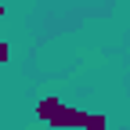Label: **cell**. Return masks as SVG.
Wrapping results in <instances>:
<instances>
[{
    "mask_svg": "<svg viewBox=\"0 0 130 130\" xmlns=\"http://www.w3.org/2000/svg\"><path fill=\"white\" fill-rule=\"evenodd\" d=\"M4 58H7V47H4V43H0V61H4Z\"/></svg>",
    "mask_w": 130,
    "mask_h": 130,
    "instance_id": "cell-3",
    "label": "cell"
},
{
    "mask_svg": "<svg viewBox=\"0 0 130 130\" xmlns=\"http://www.w3.org/2000/svg\"><path fill=\"white\" fill-rule=\"evenodd\" d=\"M36 116L47 119L51 126H76V130H83V123L90 119L87 112H79V108H65L58 98H47V101L36 105Z\"/></svg>",
    "mask_w": 130,
    "mask_h": 130,
    "instance_id": "cell-1",
    "label": "cell"
},
{
    "mask_svg": "<svg viewBox=\"0 0 130 130\" xmlns=\"http://www.w3.org/2000/svg\"><path fill=\"white\" fill-rule=\"evenodd\" d=\"M108 123H105V116H90L87 123H83V130H105Z\"/></svg>",
    "mask_w": 130,
    "mask_h": 130,
    "instance_id": "cell-2",
    "label": "cell"
},
{
    "mask_svg": "<svg viewBox=\"0 0 130 130\" xmlns=\"http://www.w3.org/2000/svg\"><path fill=\"white\" fill-rule=\"evenodd\" d=\"M0 14H4V7H0Z\"/></svg>",
    "mask_w": 130,
    "mask_h": 130,
    "instance_id": "cell-4",
    "label": "cell"
}]
</instances>
